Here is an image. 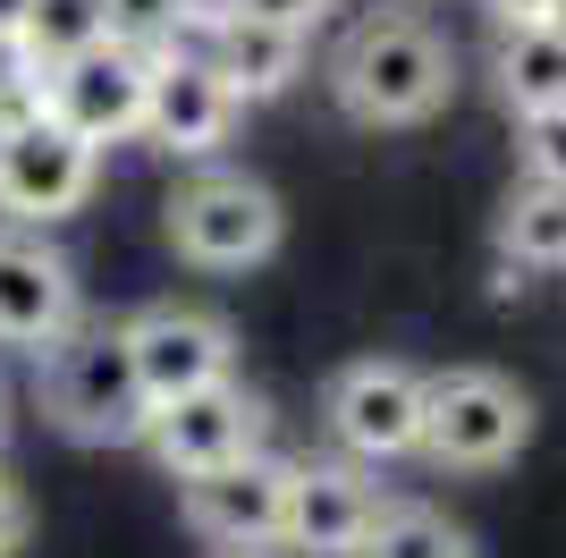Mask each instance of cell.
Segmentation results:
<instances>
[{"label": "cell", "instance_id": "cell-19", "mask_svg": "<svg viewBox=\"0 0 566 558\" xmlns=\"http://www.w3.org/2000/svg\"><path fill=\"white\" fill-rule=\"evenodd\" d=\"M187 18H195V0H102V25H111L118 43H136V51L187 43Z\"/></svg>", "mask_w": 566, "mask_h": 558}, {"label": "cell", "instance_id": "cell-22", "mask_svg": "<svg viewBox=\"0 0 566 558\" xmlns=\"http://www.w3.org/2000/svg\"><path fill=\"white\" fill-rule=\"evenodd\" d=\"M229 9H245V18H271V25H296V34H313V25L331 18V0H229Z\"/></svg>", "mask_w": 566, "mask_h": 558}, {"label": "cell", "instance_id": "cell-7", "mask_svg": "<svg viewBox=\"0 0 566 558\" xmlns=\"http://www.w3.org/2000/svg\"><path fill=\"white\" fill-rule=\"evenodd\" d=\"M144 85H153V51L102 34L94 51L43 69V111L60 118L69 136H85L94 153H111V144L144 136Z\"/></svg>", "mask_w": 566, "mask_h": 558}, {"label": "cell", "instance_id": "cell-13", "mask_svg": "<svg viewBox=\"0 0 566 558\" xmlns=\"http://www.w3.org/2000/svg\"><path fill=\"white\" fill-rule=\"evenodd\" d=\"M380 516V490L364 483L355 457H305L287 465V516H280V541L305 558H355L364 534Z\"/></svg>", "mask_w": 566, "mask_h": 558}, {"label": "cell", "instance_id": "cell-6", "mask_svg": "<svg viewBox=\"0 0 566 558\" xmlns=\"http://www.w3.org/2000/svg\"><path fill=\"white\" fill-rule=\"evenodd\" d=\"M94 178H102V153L85 136H69L51 111H25L0 127V211L18 229H51V220L85 211Z\"/></svg>", "mask_w": 566, "mask_h": 558}, {"label": "cell", "instance_id": "cell-11", "mask_svg": "<svg viewBox=\"0 0 566 558\" xmlns=\"http://www.w3.org/2000/svg\"><path fill=\"white\" fill-rule=\"evenodd\" d=\"M85 322L76 304V262L51 246L43 229H0V348L18 355H43L60 330Z\"/></svg>", "mask_w": 566, "mask_h": 558}, {"label": "cell", "instance_id": "cell-25", "mask_svg": "<svg viewBox=\"0 0 566 558\" xmlns=\"http://www.w3.org/2000/svg\"><path fill=\"white\" fill-rule=\"evenodd\" d=\"M25 9H34V0H0V25H25Z\"/></svg>", "mask_w": 566, "mask_h": 558}, {"label": "cell", "instance_id": "cell-2", "mask_svg": "<svg viewBox=\"0 0 566 558\" xmlns=\"http://www.w3.org/2000/svg\"><path fill=\"white\" fill-rule=\"evenodd\" d=\"M34 390H43V415L85 448H118L153 432V397L136 381V355H127V330L118 322H76L60 330L43 355H34Z\"/></svg>", "mask_w": 566, "mask_h": 558}, {"label": "cell", "instance_id": "cell-23", "mask_svg": "<svg viewBox=\"0 0 566 558\" xmlns=\"http://www.w3.org/2000/svg\"><path fill=\"white\" fill-rule=\"evenodd\" d=\"M18 541H25V499H18V483L0 474V558L18 550Z\"/></svg>", "mask_w": 566, "mask_h": 558}, {"label": "cell", "instance_id": "cell-4", "mask_svg": "<svg viewBox=\"0 0 566 558\" xmlns=\"http://www.w3.org/2000/svg\"><path fill=\"white\" fill-rule=\"evenodd\" d=\"M524 441H533V397H524L507 372L465 364V372H440V381H431V423H423L431 465L491 474V465H507Z\"/></svg>", "mask_w": 566, "mask_h": 558}, {"label": "cell", "instance_id": "cell-8", "mask_svg": "<svg viewBox=\"0 0 566 558\" xmlns=\"http://www.w3.org/2000/svg\"><path fill=\"white\" fill-rule=\"evenodd\" d=\"M118 330H127V355H136V381L153 406H178L195 390L237 381V330L203 304H144Z\"/></svg>", "mask_w": 566, "mask_h": 558}, {"label": "cell", "instance_id": "cell-1", "mask_svg": "<svg viewBox=\"0 0 566 558\" xmlns=\"http://www.w3.org/2000/svg\"><path fill=\"white\" fill-rule=\"evenodd\" d=\"M449 85H457V51L423 18H406V9L364 18L331 51V93L364 127H415V118H431L449 102Z\"/></svg>", "mask_w": 566, "mask_h": 558}, {"label": "cell", "instance_id": "cell-20", "mask_svg": "<svg viewBox=\"0 0 566 558\" xmlns=\"http://www.w3.org/2000/svg\"><path fill=\"white\" fill-rule=\"evenodd\" d=\"M516 169L533 186H566V102L558 111H524L516 118Z\"/></svg>", "mask_w": 566, "mask_h": 558}, {"label": "cell", "instance_id": "cell-18", "mask_svg": "<svg viewBox=\"0 0 566 558\" xmlns=\"http://www.w3.org/2000/svg\"><path fill=\"white\" fill-rule=\"evenodd\" d=\"M18 34L34 43V60H43V69H60V60H76V51H94L111 25H102V0H34Z\"/></svg>", "mask_w": 566, "mask_h": 558}, {"label": "cell", "instance_id": "cell-15", "mask_svg": "<svg viewBox=\"0 0 566 558\" xmlns=\"http://www.w3.org/2000/svg\"><path fill=\"white\" fill-rule=\"evenodd\" d=\"M491 76L507 111H558L566 102V34L558 25H499L491 43Z\"/></svg>", "mask_w": 566, "mask_h": 558}, {"label": "cell", "instance_id": "cell-21", "mask_svg": "<svg viewBox=\"0 0 566 558\" xmlns=\"http://www.w3.org/2000/svg\"><path fill=\"white\" fill-rule=\"evenodd\" d=\"M25 111H43V60H34V43L18 25H0V127Z\"/></svg>", "mask_w": 566, "mask_h": 558}, {"label": "cell", "instance_id": "cell-12", "mask_svg": "<svg viewBox=\"0 0 566 558\" xmlns=\"http://www.w3.org/2000/svg\"><path fill=\"white\" fill-rule=\"evenodd\" d=\"M187 43L229 76V93L245 111H254V102H280V93L305 76V34H296V25H271V18H245L229 0H195Z\"/></svg>", "mask_w": 566, "mask_h": 558}, {"label": "cell", "instance_id": "cell-17", "mask_svg": "<svg viewBox=\"0 0 566 558\" xmlns=\"http://www.w3.org/2000/svg\"><path fill=\"white\" fill-rule=\"evenodd\" d=\"M355 558H473V541L440 508H380Z\"/></svg>", "mask_w": 566, "mask_h": 558}, {"label": "cell", "instance_id": "cell-3", "mask_svg": "<svg viewBox=\"0 0 566 558\" xmlns=\"http://www.w3.org/2000/svg\"><path fill=\"white\" fill-rule=\"evenodd\" d=\"M169 246L195 271H254L280 246V195L245 169H203L169 195Z\"/></svg>", "mask_w": 566, "mask_h": 558}, {"label": "cell", "instance_id": "cell-5", "mask_svg": "<svg viewBox=\"0 0 566 558\" xmlns=\"http://www.w3.org/2000/svg\"><path fill=\"white\" fill-rule=\"evenodd\" d=\"M322 423L355 465H398L423 457V423H431V381L415 364H389V355H364L331 381L322 397Z\"/></svg>", "mask_w": 566, "mask_h": 558}, {"label": "cell", "instance_id": "cell-26", "mask_svg": "<svg viewBox=\"0 0 566 558\" xmlns=\"http://www.w3.org/2000/svg\"><path fill=\"white\" fill-rule=\"evenodd\" d=\"M542 25H558V34H566V0H549V18Z\"/></svg>", "mask_w": 566, "mask_h": 558}, {"label": "cell", "instance_id": "cell-24", "mask_svg": "<svg viewBox=\"0 0 566 558\" xmlns=\"http://www.w3.org/2000/svg\"><path fill=\"white\" fill-rule=\"evenodd\" d=\"M482 9H491L499 25H542L549 18V0H482Z\"/></svg>", "mask_w": 566, "mask_h": 558}, {"label": "cell", "instance_id": "cell-27", "mask_svg": "<svg viewBox=\"0 0 566 558\" xmlns=\"http://www.w3.org/2000/svg\"><path fill=\"white\" fill-rule=\"evenodd\" d=\"M229 558H254V550H229Z\"/></svg>", "mask_w": 566, "mask_h": 558}, {"label": "cell", "instance_id": "cell-14", "mask_svg": "<svg viewBox=\"0 0 566 558\" xmlns=\"http://www.w3.org/2000/svg\"><path fill=\"white\" fill-rule=\"evenodd\" d=\"M280 516H287V457H271V448L212 465V474H187V525L220 550H271Z\"/></svg>", "mask_w": 566, "mask_h": 558}, {"label": "cell", "instance_id": "cell-9", "mask_svg": "<svg viewBox=\"0 0 566 558\" xmlns=\"http://www.w3.org/2000/svg\"><path fill=\"white\" fill-rule=\"evenodd\" d=\"M237 102L229 76L203 60L195 43H161L153 51V85H144V144L169 153V162H212L237 127Z\"/></svg>", "mask_w": 566, "mask_h": 558}, {"label": "cell", "instance_id": "cell-16", "mask_svg": "<svg viewBox=\"0 0 566 558\" xmlns=\"http://www.w3.org/2000/svg\"><path fill=\"white\" fill-rule=\"evenodd\" d=\"M499 255L507 271H566V186L524 178L499 211Z\"/></svg>", "mask_w": 566, "mask_h": 558}, {"label": "cell", "instance_id": "cell-10", "mask_svg": "<svg viewBox=\"0 0 566 558\" xmlns=\"http://www.w3.org/2000/svg\"><path fill=\"white\" fill-rule=\"evenodd\" d=\"M271 441V406H262L245 381H220V390H195L178 406H153V432L144 448L187 483V474H212V465H237Z\"/></svg>", "mask_w": 566, "mask_h": 558}]
</instances>
